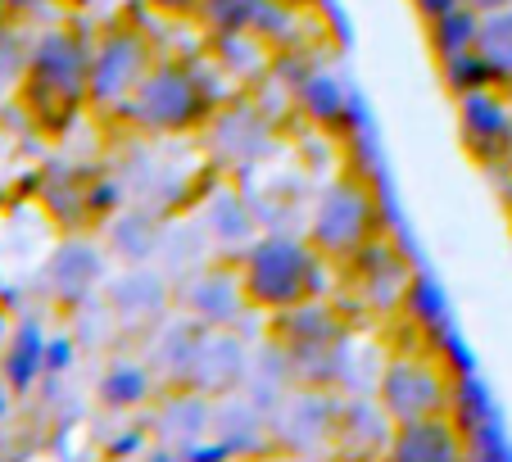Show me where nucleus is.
I'll use <instances>...</instances> for the list:
<instances>
[{
  "mask_svg": "<svg viewBox=\"0 0 512 462\" xmlns=\"http://www.w3.org/2000/svg\"><path fill=\"white\" fill-rule=\"evenodd\" d=\"M218 114V87L191 59H155L136 96L127 100L123 123L145 136H191Z\"/></svg>",
  "mask_w": 512,
  "mask_h": 462,
  "instance_id": "f257e3e1",
  "label": "nucleus"
},
{
  "mask_svg": "<svg viewBox=\"0 0 512 462\" xmlns=\"http://www.w3.org/2000/svg\"><path fill=\"white\" fill-rule=\"evenodd\" d=\"M322 254L313 241L295 236H259L241 254V286L254 308L268 313H290L300 304H313L322 290Z\"/></svg>",
  "mask_w": 512,
  "mask_h": 462,
  "instance_id": "f03ea898",
  "label": "nucleus"
},
{
  "mask_svg": "<svg viewBox=\"0 0 512 462\" xmlns=\"http://www.w3.org/2000/svg\"><path fill=\"white\" fill-rule=\"evenodd\" d=\"M28 100L46 123H64L91 105V37L78 28H50L28 55Z\"/></svg>",
  "mask_w": 512,
  "mask_h": 462,
  "instance_id": "7ed1b4c3",
  "label": "nucleus"
},
{
  "mask_svg": "<svg viewBox=\"0 0 512 462\" xmlns=\"http://www.w3.org/2000/svg\"><path fill=\"white\" fill-rule=\"evenodd\" d=\"M377 222H381V209H377V195L363 177L345 173L318 195L313 204V227H309V241L318 245L322 259H336V263H349L358 254L377 245Z\"/></svg>",
  "mask_w": 512,
  "mask_h": 462,
  "instance_id": "20e7f679",
  "label": "nucleus"
},
{
  "mask_svg": "<svg viewBox=\"0 0 512 462\" xmlns=\"http://www.w3.org/2000/svg\"><path fill=\"white\" fill-rule=\"evenodd\" d=\"M155 59V41L132 23H114L100 37H91V109L123 118L127 100L136 96Z\"/></svg>",
  "mask_w": 512,
  "mask_h": 462,
  "instance_id": "39448f33",
  "label": "nucleus"
},
{
  "mask_svg": "<svg viewBox=\"0 0 512 462\" xmlns=\"http://www.w3.org/2000/svg\"><path fill=\"white\" fill-rule=\"evenodd\" d=\"M377 404L386 413V422H422V417H445L454 408L449 381L435 363L422 358H390L377 385Z\"/></svg>",
  "mask_w": 512,
  "mask_h": 462,
  "instance_id": "423d86ee",
  "label": "nucleus"
},
{
  "mask_svg": "<svg viewBox=\"0 0 512 462\" xmlns=\"http://www.w3.org/2000/svg\"><path fill=\"white\" fill-rule=\"evenodd\" d=\"M458 132L481 164L512 159V91L490 87V82L463 91L458 96Z\"/></svg>",
  "mask_w": 512,
  "mask_h": 462,
  "instance_id": "0eeeda50",
  "label": "nucleus"
},
{
  "mask_svg": "<svg viewBox=\"0 0 512 462\" xmlns=\"http://www.w3.org/2000/svg\"><path fill=\"white\" fill-rule=\"evenodd\" d=\"M386 462H467V440L454 417H422L395 426L386 444Z\"/></svg>",
  "mask_w": 512,
  "mask_h": 462,
  "instance_id": "6e6552de",
  "label": "nucleus"
},
{
  "mask_svg": "<svg viewBox=\"0 0 512 462\" xmlns=\"http://www.w3.org/2000/svg\"><path fill=\"white\" fill-rule=\"evenodd\" d=\"M186 304L200 322H213L223 327L227 318H236L250 299H245V286H241V272H204L186 286Z\"/></svg>",
  "mask_w": 512,
  "mask_h": 462,
  "instance_id": "1a4fd4ad",
  "label": "nucleus"
},
{
  "mask_svg": "<svg viewBox=\"0 0 512 462\" xmlns=\"http://www.w3.org/2000/svg\"><path fill=\"white\" fill-rule=\"evenodd\" d=\"M476 59L490 87L512 91V5L481 14L476 23Z\"/></svg>",
  "mask_w": 512,
  "mask_h": 462,
  "instance_id": "9d476101",
  "label": "nucleus"
},
{
  "mask_svg": "<svg viewBox=\"0 0 512 462\" xmlns=\"http://www.w3.org/2000/svg\"><path fill=\"white\" fill-rule=\"evenodd\" d=\"M295 100H300V109L309 118H318L322 127L327 123H336L340 114H345V91H340V82L331 73H313L309 82H300V91H295Z\"/></svg>",
  "mask_w": 512,
  "mask_h": 462,
  "instance_id": "9b49d317",
  "label": "nucleus"
},
{
  "mask_svg": "<svg viewBox=\"0 0 512 462\" xmlns=\"http://www.w3.org/2000/svg\"><path fill=\"white\" fill-rule=\"evenodd\" d=\"M145 5L168 14V19H195V14L204 10V0H145Z\"/></svg>",
  "mask_w": 512,
  "mask_h": 462,
  "instance_id": "f8f14e48",
  "label": "nucleus"
},
{
  "mask_svg": "<svg viewBox=\"0 0 512 462\" xmlns=\"http://www.w3.org/2000/svg\"><path fill=\"white\" fill-rule=\"evenodd\" d=\"M472 14H490V10H503V5H512V0H463Z\"/></svg>",
  "mask_w": 512,
  "mask_h": 462,
  "instance_id": "ddd939ff",
  "label": "nucleus"
},
{
  "mask_svg": "<svg viewBox=\"0 0 512 462\" xmlns=\"http://www.w3.org/2000/svg\"><path fill=\"white\" fill-rule=\"evenodd\" d=\"M0 19H5V0H0Z\"/></svg>",
  "mask_w": 512,
  "mask_h": 462,
  "instance_id": "4468645a",
  "label": "nucleus"
}]
</instances>
